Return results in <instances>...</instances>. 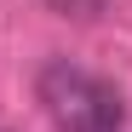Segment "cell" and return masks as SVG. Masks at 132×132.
<instances>
[{"mask_svg": "<svg viewBox=\"0 0 132 132\" xmlns=\"http://www.w3.org/2000/svg\"><path fill=\"white\" fill-rule=\"evenodd\" d=\"M40 98L63 132H121V92L109 80H92L86 69H75L69 57L40 69Z\"/></svg>", "mask_w": 132, "mask_h": 132, "instance_id": "obj_1", "label": "cell"}]
</instances>
